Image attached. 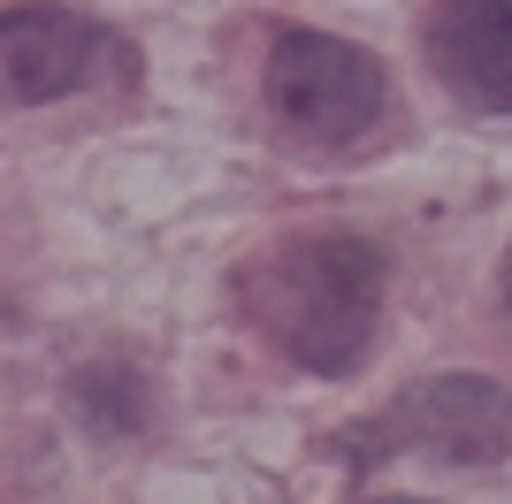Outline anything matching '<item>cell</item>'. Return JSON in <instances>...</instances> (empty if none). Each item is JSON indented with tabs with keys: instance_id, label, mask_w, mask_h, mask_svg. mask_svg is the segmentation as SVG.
<instances>
[{
	"instance_id": "1",
	"label": "cell",
	"mask_w": 512,
	"mask_h": 504,
	"mask_svg": "<svg viewBox=\"0 0 512 504\" xmlns=\"http://www.w3.org/2000/svg\"><path fill=\"white\" fill-rule=\"evenodd\" d=\"M237 306L291 367L344 375L375 344L383 260H375V245H360L344 230H299L237 275Z\"/></svg>"
},
{
	"instance_id": "2",
	"label": "cell",
	"mask_w": 512,
	"mask_h": 504,
	"mask_svg": "<svg viewBox=\"0 0 512 504\" xmlns=\"http://www.w3.org/2000/svg\"><path fill=\"white\" fill-rule=\"evenodd\" d=\"M268 107L306 138H360L383 115V62L329 31H283L268 54Z\"/></svg>"
},
{
	"instance_id": "3",
	"label": "cell",
	"mask_w": 512,
	"mask_h": 504,
	"mask_svg": "<svg viewBox=\"0 0 512 504\" xmlns=\"http://www.w3.org/2000/svg\"><path fill=\"white\" fill-rule=\"evenodd\" d=\"M367 436H375V451H421V459H444V466H490L512 451V390L490 375H428Z\"/></svg>"
},
{
	"instance_id": "4",
	"label": "cell",
	"mask_w": 512,
	"mask_h": 504,
	"mask_svg": "<svg viewBox=\"0 0 512 504\" xmlns=\"http://www.w3.org/2000/svg\"><path fill=\"white\" fill-rule=\"evenodd\" d=\"M115 62H123V46L107 39L92 16L0 8V100H16V107L69 100V92H92Z\"/></svg>"
},
{
	"instance_id": "5",
	"label": "cell",
	"mask_w": 512,
	"mask_h": 504,
	"mask_svg": "<svg viewBox=\"0 0 512 504\" xmlns=\"http://www.w3.org/2000/svg\"><path fill=\"white\" fill-rule=\"evenodd\" d=\"M436 77L482 115H512V0H444L428 23Z\"/></svg>"
},
{
	"instance_id": "6",
	"label": "cell",
	"mask_w": 512,
	"mask_h": 504,
	"mask_svg": "<svg viewBox=\"0 0 512 504\" xmlns=\"http://www.w3.org/2000/svg\"><path fill=\"white\" fill-rule=\"evenodd\" d=\"M505 306H512V260H505Z\"/></svg>"
}]
</instances>
